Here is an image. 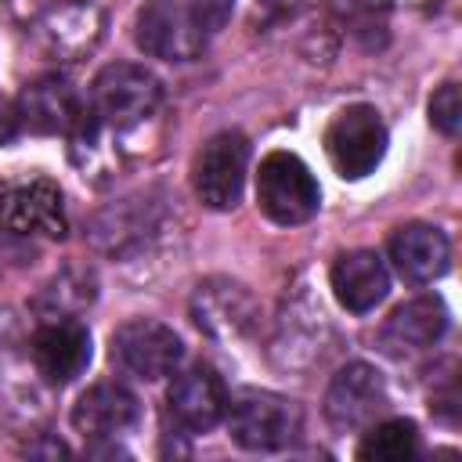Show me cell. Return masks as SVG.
Returning <instances> with one entry per match:
<instances>
[{
	"mask_svg": "<svg viewBox=\"0 0 462 462\" xmlns=\"http://www.w3.org/2000/svg\"><path fill=\"white\" fill-rule=\"evenodd\" d=\"M419 448V430L411 419H386L375 422L365 440L357 444V458L365 462H404Z\"/></svg>",
	"mask_w": 462,
	"mask_h": 462,
	"instance_id": "cell-18",
	"label": "cell"
},
{
	"mask_svg": "<svg viewBox=\"0 0 462 462\" xmlns=\"http://www.w3.org/2000/svg\"><path fill=\"white\" fill-rule=\"evenodd\" d=\"M430 123L440 134H458V126H462V90H458V83H444L430 97Z\"/></svg>",
	"mask_w": 462,
	"mask_h": 462,
	"instance_id": "cell-19",
	"label": "cell"
},
{
	"mask_svg": "<svg viewBox=\"0 0 462 462\" xmlns=\"http://www.w3.org/2000/svg\"><path fill=\"white\" fill-rule=\"evenodd\" d=\"M14 108H18V123H25L36 134H65V137H76L87 126V119H90L87 101L61 76H43V79L29 83L22 90V97H18Z\"/></svg>",
	"mask_w": 462,
	"mask_h": 462,
	"instance_id": "cell-11",
	"label": "cell"
},
{
	"mask_svg": "<svg viewBox=\"0 0 462 462\" xmlns=\"http://www.w3.org/2000/svg\"><path fill=\"white\" fill-rule=\"evenodd\" d=\"M137 47L162 61H191L206 47V25L188 0H144L137 11Z\"/></svg>",
	"mask_w": 462,
	"mask_h": 462,
	"instance_id": "cell-6",
	"label": "cell"
},
{
	"mask_svg": "<svg viewBox=\"0 0 462 462\" xmlns=\"http://www.w3.org/2000/svg\"><path fill=\"white\" fill-rule=\"evenodd\" d=\"M224 415L231 440L245 451H282L296 444L303 430L300 404L271 390H242L235 401H227Z\"/></svg>",
	"mask_w": 462,
	"mask_h": 462,
	"instance_id": "cell-3",
	"label": "cell"
},
{
	"mask_svg": "<svg viewBox=\"0 0 462 462\" xmlns=\"http://www.w3.org/2000/svg\"><path fill=\"white\" fill-rule=\"evenodd\" d=\"M18 134V108L0 97V144H7Z\"/></svg>",
	"mask_w": 462,
	"mask_h": 462,
	"instance_id": "cell-21",
	"label": "cell"
},
{
	"mask_svg": "<svg viewBox=\"0 0 462 462\" xmlns=\"http://www.w3.org/2000/svg\"><path fill=\"white\" fill-rule=\"evenodd\" d=\"M383 408H386V383L379 368L365 361H350L332 375L325 393V415L336 430H365L375 422Z\"/></svg>",
	"mask_w": 462,
	"mask_h": 462,
	"instance_id": "cell-10",
	"label": "cell"
},
{
	"mask_svg": "<svg viewBox=\"0 0 462 462\" xmlns=\"http://www.w3.org/2000/svg\"><path fill=\"white\" fill-rule=\"evenodd\" d=\"M166 408L173 415V422L188 433H206L213 430L224 411H227V390L224 379L209 368V365H191L184 372L173 375L170 390H166Z\"/></svg>",
	"mask_w": 462,
	"mask_h": 462,
	"instance_id": "cell-12",
	"label": "cell"
},
{
	"mask_svg": "<svg viewBox=\"0 0 462 462\" xmlns=\"http://www.w3.org/2000/svg\"><path fill=\"white\" fill-rule=\"evenodd\" d=\"M0 227L11 235H65L61 188L51 177H32L0 188Z\"/></svg>",
	"mask_w": 462,
	"mask_h": 462,
	"instance_id": "cell-9",
	"label": "cell"
},
{
	"mask_svg": "<svg viewBox=\"0 0 462 462\" xmlns=\"http://www.w3.org/2000/svg\"><path fill=\"white\" fill-rule=\"evenodd\" d=\"M108 350H112V361L134 375V379H144V383H155L162 375H170L180 357H184V343L180 336L155 321V318H130L123 321L112 339H108Z\"/></svg>",
	"mask_w": 462,
	"mask_h": 462,
	"instance_id": "cell-7",
	"label": "cell"
},
{
	"mask_svg": "<svg viewBox=\"0 0 462 462\" xmlns=\"http://www.w3.org/2000/svg\"><path fill=\"white\" fill-rule=\"evenodd\" d=\"M390 263L393 271L408 282V285H430L448 271L451 260V245L444 238L440 227L433 224H404L390 235L386 242Z\"/></svg>",
	"mask_w": 462,
	"mask_h": 462,
	"instance_id": "cell-14",
	"label": "cell"
},
{
	"mask_svg": "<svg viewBox=\"0 0 462 462\" xmlns=\"http://www.w3.org/2000/svg\"><path fill=\"white\" fill-rule=\"evenodd\" d=\"M141 401L123 383H94L72 404V426L87 440H112L137 426Z\"/></svg>",
	"mask_w": 462,
	"mask_h": 462,
	"instance_id": "cell-13",
	"label": "cell"
},
{
	"mask_svg": "<svg viewBox=\"0 0 462 462\" xmlns=\"http://www.w3.org/2000/svg\"><path fill=\"white\" fill-rule=\"evenodd\" d=\"M256 206L278 227L307 224L321 206V188L310 166L292 152H271L256 170Z\"/></svg>",
	"mask_w": 462,
	"mask_h": 462,
	"instance_id": "cell-1",
	"label": "cell"
},
{
	"mask_svg": "<svg viewBox=\"0 0 462 462\" xmlns=\"http://www.w3.org/2000/svg\"><path fill=\"white\" fill-rule=\"evenodd\" d=\"M32 357L47 383H72L90 365V332L76 318H51L32 336Z\"/></svg>",
	"mask_w": 462,
	"mask_h": 462,
	"instance_id": "cell-16",
	"label": "cell"
},
{
	"mask_svg": "<svg viewBox=\"0 0 462 462\" xmlns=\"http://www.w3.org/2000/svg\"><path fill=\"white\" fill-rule=\"evenodd\" d=\"M159 97H162V87L148 69L130 65V61H116L94 76L87 108H90L97 126L130 130L159 108Z\"/></svg>",
	"mask_w": 462,
	"mask_h": 462,
	"instance_id": "cell-2",
	"label": "cell"
},
{
	"mask_svg": "<svg viewBox=\"0 0 462 462\" xmlns=\"http://www.w3.org/2000/svg\"><path fill=\"white\" fill-rule=\"evenodd\" d=\"M245 170H249V141L238 130H220L213 134L191 166V184L202 206L209 209H235L242 202L245 188Z\"/></svg>",
	"mask_w": 462,
	"mask_h": 462,
	"instance_id": "cell-5",
	"label": "cell"
},
{
	"mask_svg": "<svg viewBox=\"0 0 462 462\" xmlns=\"http://www.w3.org/2000/svg\"><path fill=\"white\" fill-rule=\"evenodd\" d=\"M448 328V307L440 296H415L401 303L383 325V346L397 357L430 350Z\"/></svg>",
	"mask_w": 462,
	"mask_h": 462,
	"instance_id": "cell-17",
	"label": "cell"
},
{
	"mask_svg": "<svg viewBox=\"0 0 462 462\" xmlns=\"http://www.w3.org/2000/svg\"><path fill=\"white\" fill-rule=\"evenodd\" d=\"M325 155L339 177L357 180L386 155V123L372 105H346L325 126Z\"/></svg>",
	"mask_w": 462,
	"mask_h": 462,
	"instance_id": "cell-4",
	"label": "cell"
},
{
	"mask_svg": "<svg viewBox=\"0 0 462 462\" xmlns=\"http://www.w3.org/2000/svg\"><path fill=\"white\" fill-rule=\"evenodd\" d=\"M191 318L213 339H242L260 321V303L242 282L206 278L191 296Z\"/></svg>",
	"mask_w": 462,
	"mask_h": 462,
	"instance_id": "cell-8",
	"label": "cell"
},
{
	"mask_svg": "<svg viewBox=\"0 0 462 462\" xmlns=\"http://www.w3.org/2000/svg\"><path fill=\"white\" fill-rule=\"evenodd\" d=\"M188 7L199 14V22L206 25V32H217V29L231 18L235 0H188Z\"/></svg>",
	"mask_w": 462,
	"mask_h": 462,
	"instance_id": "cell-20",
	"label": "cell"
},
{
	"mask_svg": "<svg viewBox=\"0 0 462 462\" xmlns=\"http://www.w3.org/2000/svg\"><path fill=\"white\" fill-rule=\"evenodd\" d=\"M328 282H332V292H336L339 307L350 310V314H368L390 292V271H386V263L375 249L339 253L332 271H328Z\"/></svg>",
	"mask_w": 462,
	"mask_h": 462,
	"instance_id": "cell-15",
	"label": "cell"
}]
</instances>
